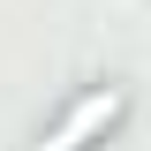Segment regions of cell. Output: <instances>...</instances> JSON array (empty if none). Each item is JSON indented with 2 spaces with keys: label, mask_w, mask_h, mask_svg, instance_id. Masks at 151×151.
Returning a JSON list of instances; mask_svg holds the SVG:
<instances>
[{
  "label": "cell",
  "mask_w": 151,
  "mask_h": 151,
  "mask_svg": "<svg viewBox=\"0 0 151 151\" xmlns=\"http://www.w3.org/2000/svg\"><path fill=\"white\" fill-rule=\"evenodd\" d=\"M121 106H129V98L113 91V83H106V91H91V98H76V106H68V121H60V129L45 136L38 151H91L98 136H106L113 121H121Z\"/></svg>",
  "instance_id": "6da1fadb"
}]
</instances>
